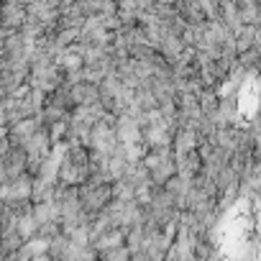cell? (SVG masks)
Segmentation results:
<instances>
[{
    "label": "cell",
    "instance_id": "6da1fadb",
    "mask_svg": "<svg viewBox=\"0 0 261 261\" xmlns=\"http://www.w3.org/2000/svg\"><path fill=\"white\" fill-rule=\"evenodd\" d=\"M253 220H256V223H253V233L258 236V243H261V210H258V215H256ZM258 253H261V251H258Z\"/></svg>",
    "mask_w": 261,
    "mask_h": 261
}]
</instances>
